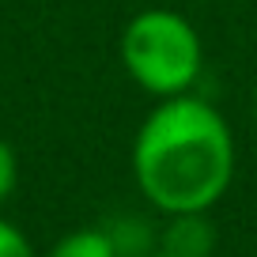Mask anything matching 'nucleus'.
<instances>
[{"instance_id": "1", "label": "nucleus", "mask_w": 257, "mask_h": 257, "mask_svg": "<svg viewBox=\"0 0 257 257\" xmlns=\"http://www.w3.org/2000/svg\"><path fill=\"white\" fill-rule=\"evenodd\" d=\"M133 170L155 208L170 216L204 212L231 185V133L212 106L174 95L144 121L133 148Z\"/></svg>"}, {"instance_id": "2", "label": "nucleus", "mask_w": 257, "mask_h": 257, "mask_svg": "<svg viewBox=\"0 0 257 257\" xmlns=\"http://www.w3.org/2000/svg\"><path fill=\"white\" fill-rule=\"evenodd\" d=\"M128 76L152 95H182L201 76V38L178 12H140L121 34Z\"/></svg>"}, {"instance_id": "3", "label": "nucleus", "mask_w": 257, "mask_h": 257, "mask_svg": "<svg viewBox=\"0 0 257 257\" xmlns=\"http://www.w3.org/2000/svg\"><path fill=\"white\" fill-rule=\"evenodd\" d=\"M212 246H216V234L201 219V212H178L174 223L163 234V253L167 257H208Z\"/></svg>"}, {"instance_id": "4", "label": "nucleus", "mask_w": 257, "mask_h": 257, "mask_svg": "<svg viewBox=\"0 0 257 257\" xmlns=\"http://www.w3.org/2000/svg\"><path fill=\"white\" fill-rule=\"evenodd\" d=\"M49 257H121L110 234L102 231H72L53 246Z\"/></svg>"}, {"instance_id": "5", "label": "nucleus", "mask_w": 257, "mask_h": 257, "mask_svg": "<svg viewBox=\"0 0 257 257\" xmlns=\"http://www.w3.org/2000/svg\"><path fill=\"white\" fill-rule=\"evenodd\" d=\"M0 257H34V249L23 238V231H16L8 219H0Z\"/></svg>"}, {"instance_id": "6", "label": "nucleus", "mask_w": 257, "mask_h": 257, "mask_svg": "<svg viewBox=\"0 0 257 257\" xmlns=\"http://www.w3.org/2000/svg\"><path fill=\"white\" fill-rule=\"evenodd\" d=\"M16 174H19V167H16V152H12L4 140H0V204L12 197V189H16Z\"/></svg>"}, {"instance_id": "7", "label": "nucleus", "mask_w": 257, "mask_h": 257, "mask_svg": "<svg viewBox=\"0 0 257 257\" xmlns=\"http://www.w3.org/2000/svg\"><path fill=\"white\" fill-rule=\"evenodd\" d=\"M140 257H167V253H140Z\"/></svg>"}]
</instances>
